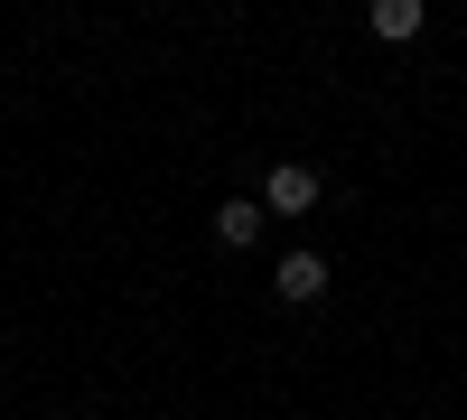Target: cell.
Returning a JSON list of instances; mask_svg holds the SVG:
<instances>
[{"instance_id": "7a4b0ae2", "label": "cell", "mask_w": 467, "mask_h": 420, "mask_svg": "<svg viewBox=\"0 0 467 420\" xmlns=\"http://www.w3.org/2000/svg\"><path fill=\"white\" fill-rule=\"evenodd\" d=\"M271 290H281L290 309H308V299L327 290V261H318V252H281V271H271Z\"/></svg>"}, {"instance_id": "3957f363", "label": "cell", "mask_w": 467, "mask_h": 420, "mask_svg": "<svg viewBox=\"0 0 467 420\" xmlns=\"http://www.w3.org/2000/svg\"><path fill=\"white\" fill-rule=\"evenodd\" d=\"M215 243H224V252H253V243H262V206H253V197H224V206H215Z\"/></svg>"}, {"instance_id": "277c9868", "label": "cell", "mask_w": 467, "mask_h": 420, "mask_svg": "<svg viewBox=\"0 0 467 420\" xmlns=\"http://www.w3.org/2000/svg\"><path fill=\"white\" fill-rule=\"evenodd\" d=\"M420 28H431L420 0H374V37H393V47H402V37H420Z\"/></svg>"}, {"instance_id": "6da1fadb", "label": "cell", "mask_w": 467, "mask_h": 420, "mask_svg": "<svg viewBox=\"0 0 467 420\" xmlns=\"http://www.w3.org/2000/svg\"><path fill=\"white\" fill-rule=\"evenodd\" d=\"M262 206H271V215H308V206H318V169H308V159L262 169Z\"/></svg>"}]
</instances>
